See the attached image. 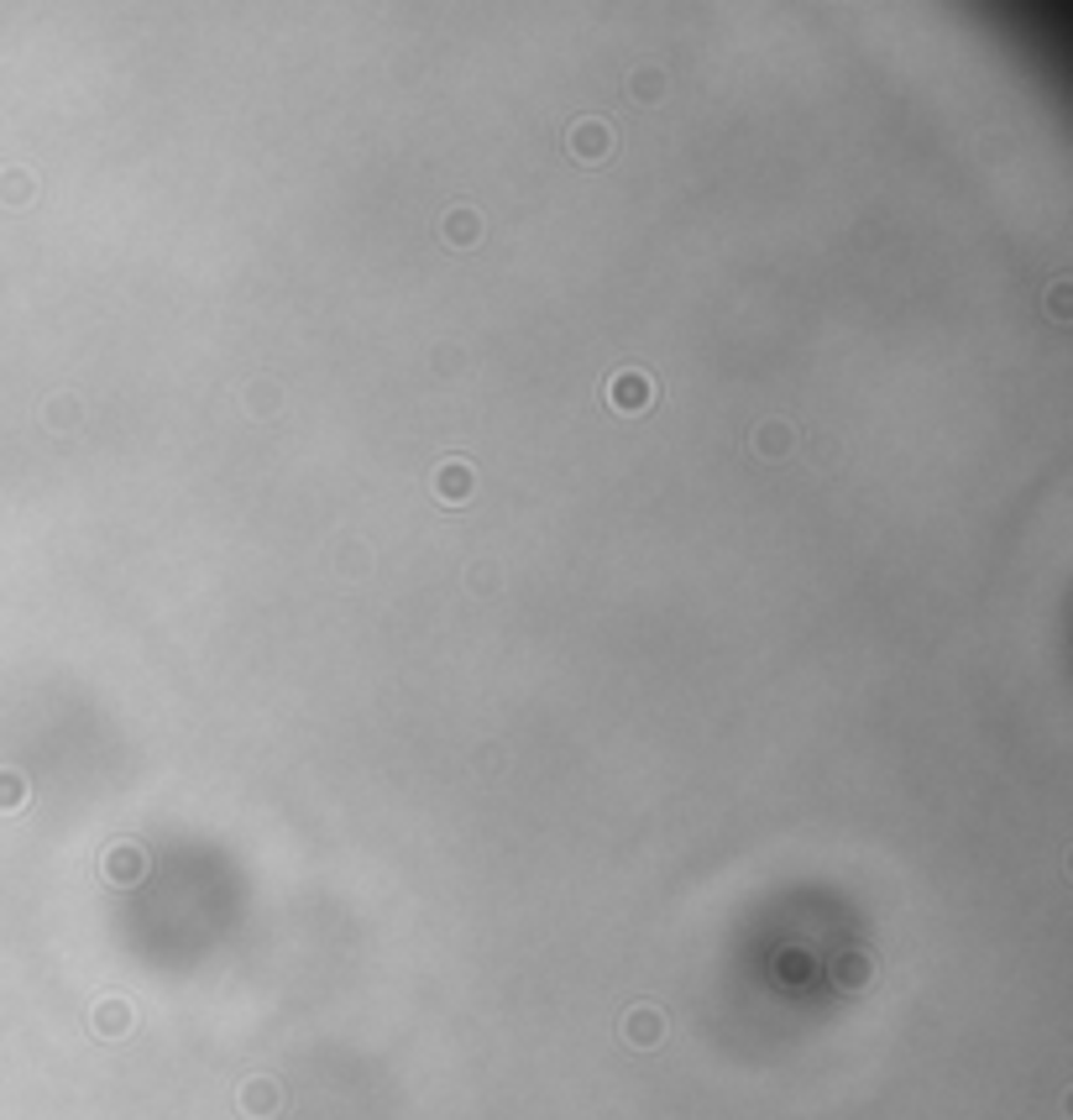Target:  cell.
Returning <instances> with one entry per match:
<instances>
[{"mask_svg":"<svg viewBox=\"0 0 1073 1120\" xmlns=\"http://www.w3.org/2000/svg\"><path fill=\"white\" fill-rule=\"evenodd\" d=\"M623 1037L634 1042V1047H655V1042L665 1037V1016H660L655 1005H634L629 1021H623Z\"/></svg>","mask_w":1073,"mask_h":1120,"instance_id":"6da1fadb","label":"cell"},{"mask_svg":"<svg viewBox=\"0 0 1073 1120\" xmlns=\"http://www.w3.org/2000/svg\"><path fill=\"white\" fill-rule=\"evenodd\" d=\"M278 1105H283V1089L273 1079H252L246 1089H241V1110H246L252 1120H267Z\"/></svg>","mask_w":1073,"mask_h":1120,"instance_id":"7a4b0ae2","label":"cell"},{"mask_svg":"<svg viewBox=\"0 0 1073 1120\" xmlns=\"http://www.w3.org/2000/svg\"><path fill=\"white\" fill-rule=\"evenodd\" d=\"M95 1026H99V1037H126V1026H132V1005H126V1001H105L95 1011Z\"/></svg>","mask_w":1073,"mask_h":1120,"instance_id":"3957f363","label":"cell"},{"mask_svg":"<svg viewBox=\"0 0 1073 1120\" xmlns=\"http://www.w3.org/2000/svg\"><path fill=\"white\" fill-rule=\"evenodd\" d=\"M864 980H870V959H859V953H849V959L838 963V984H843V990H859Z\"/></svg>","mask_w":1073,"mask_h":1120,"instance_id":"277c9868","label":"cell"}]
</instances>
